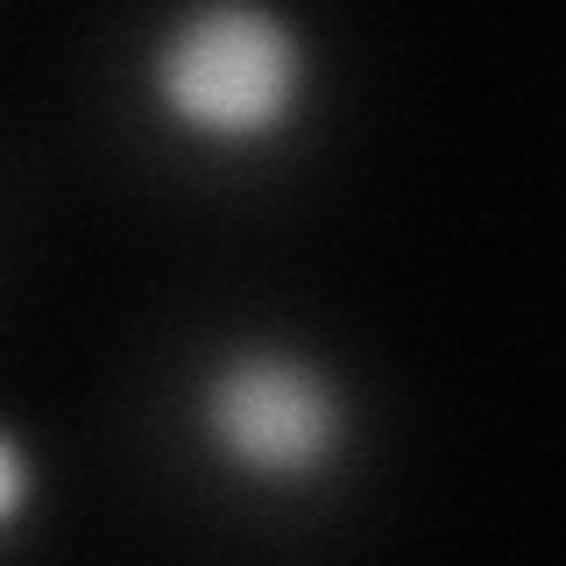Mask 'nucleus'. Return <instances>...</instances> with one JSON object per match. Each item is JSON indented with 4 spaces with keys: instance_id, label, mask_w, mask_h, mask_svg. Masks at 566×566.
Listing matches in <instances>:
<instances>
[{
    "instance_id": "obj_1",
    "label": "nucleus",
    "mask_w": 566,
    "mask_h": 566,
    "mask_svg": "<svg viewBox=\"0 0 566 566\" xmlns=\"http://www.w3.org/2000/svg\"><path fill=\"white\" fill-rule=\"evenodd\" d=\"M149 114L212 156L276 149L312 106V43L276 0H185L142 57Z\"/></svg>"
},
{
    "instance_id": "obj_2",
    "label": "nucleus",
    "mask_w": 566,
    "mask_h": 566,
    "mask_svg": "<svg viewBox=\"0 0 566 566\" xmlns=\"http://www.w3.org/2000/svg\"><path fill=\"white\" fill-rule=\"evenodd\" d=\"M191 432L248 489H312L354 447V397L291 340H234L191 389Z\"/></svg>"
},
{
    "instance_id": "obj_3",
    "label": "nucleus",
    "mask_w": 566,
    "mask_h": 566,
    "mask_svg": "<svg viewBox=\"0 0 566 566\" xmlns=\"http://www.w3.org/2000/svg\"><path fill=\"white\" fill-rule=\"evenodd\" d=\"M35 489H43V474H35L29 439L14 432V424H0V538H14V531L29 524Z\"/></svg>"
}]
</instances>
